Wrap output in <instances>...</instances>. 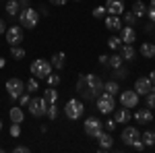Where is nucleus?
<instances>
[{"label":"nucleus","instance_id":"6e6d98bb","mask_svg":"<svg viewBox=\"0 0 155 153\" xmlns=\"http://www.w3.org/2000/svg\"><path fill=\"white\" fill-rule=\"evenodd\" d=\"M77 2H79V0H77Z\"/></svg>","mask_w":155,"mask_h":153},{"label":"nucleus","instance_id":"4be33fe9","mask_svg":"<svg viewBox=\"0 0 155 153\" xmlns=\"http://www.w3.org/2000/svg\"><path fill=\"white\" fill-rule=\"evenodd\" d=\"M120 56H122L124 60H134V56H137V50L132 48V44H122Z\"/></svg>","mask_w":155,"mask_h":153},{"label":"nucleus","instance_id":"39448f33","mask_svg":"<svg viewBox=\"0 0 155 153\" xmlns=\"http://www.w3.org/2000/svg\"><path fill=\"white\" fill-rule=\"evenodd\" d=\"M31 72H33V77L35 79H46L50 72H52V62L44 58H37L31 62Z\"/></svg>","mask_w":155,"mask_h":153},{"label":"nucleus","instance_id":"603ef678","mask_svg":"<svg viewBox=\"0 0 155 153\" xmlns=\"http://www.w3.org/2000/svg\"><path fill=\"white\" fill-rule=\"evenodd\" d=\"M4 66H6V60H4V58H0V68H4Z\"/></svg>","mask_w":155,"mask_h":153},{"label":"nucleus","instance_id":"49530a36","mask_svg":"<svg viewBox=\"0 0 155 153\" xmlns=\"http://www.w3.org/2000/svg\"><path fill=\"white\" fill-rule=\"evenodd\" d=\"M4 31H6V23H4V21H2V19H0V35H2V33H4Z\"/></svg>","mask_w":155,"mask_h":153},{"label":"nucleus","instance_id":"7ed1b4c3","mask_svg":"<svg viewBox=\"0 0 155 153\" xmlns=\"http://www.w3.org/2000/svg\"><path fill=\"white\" fill-rule=\"evenodd\" d=\"M83 112H85L83 101L77 99V97L68 99L66 106H64V116L68 118V120H79V118H83Z\"/></svg>","mask_w":155,"mask_h":153},{"label":"nucleus","instance_id":"5fc2aeb1","mask_svg":"<svg viewBox=\"0 0 155 153\" xmlns=\"http://www.w3.org/2000/svg\"><path fill=\"white\" fill-rule=\"evenodd\" d=\"M153 60H155V56H153Z\"/></svg>","mask_w":155,"mask_h":153},{"label":"nucleus","instance_id":"9d476101","mask_svg":"<svg viewBox=\"0 0 155 153\" xmlns=\"http://www.w3.org/2000/svg\"><path fill=\"white\" fill-rule=\"evenodd\" d=\"M139 97L141 95L137 93L134 89H126V91L120 93V104L124 108H134V106H139Z\"/></svg>","mask_w":155,"mask_h":153},{"label":"nucleus","instance_id":"f704fd0d","mask_svg":"<svg viewBox=\"0 0 155 153\" xmlns=\"http://www.w3.org/2000/svg\"><path fill=\"white\" fill-rule=\"evenodd\" d=\"M19 135H21V124L12 122V126H11V137H15V139H19Z\"/></svg>","mask_w":155,"mask_h":153},{"label":"nucleus","instance_id":"79ce46f5","mask_svg":"<svg viewBox=\"0 0 155 153\" xmlns=\"http://www.w3.org/2000/svg\"><path fill=\"white\" fill-rule=\"evenodd\" d=\"M147 17H149V21H151V23H155V6L149 4V8H147Z\"/></svg>","mask_w":155,"mask_h":153},{"label":"nucleus","instance_id":"473e14b6","mask_svg":"<svg viewBox=\"0 0 155 153\" xmlns=\"http://www.w3.org/2000/svg\"><path fill=\"white\" fill-rule=\"evenodd\" d=\"M122 46V39H120L118 35H112L110 39H107V48H112V50H116V48Z\"/></svg>","mask_w":155,"mask_h":153},{"label":"nucleus","instance_id":"8fccbe9b","mask_svg":"<svg viewBox=\"0 0 155 153\" xmlns=\"http://www.w3.org/2000/svg\"><path fill=\"white\" fill-rule=\"evenodd\" d=\"M17 2H19V4H21L23 8H25V6H29V0H17Z\"/></svg>","mask_w":155,"mask_h":153},{"label":"nucleus","instance_id":"de8ad7c7","mask_svg":"<svg viewBox=\"0 0 155 153\" xmlns=\"http://www.w3.org/2000/svg\"><path fill=\"white\" fill-rule=\"evenodd\" d=\"M149 81L153 83V87H155V71H151V72H149Z\"/></svg>","mask_w":155,"mask_h":153},{"label":"nucleus","instance_id":"f03ea898","mask_svg":"<svg viewBox=\"0 0 155 153\" xmlns=\"http://www.w3.org/2000/svg\"><path fill=\"white\" fill-rule=\"evenodd\" d=\"M19 25L23 27V29H33L37 27V21H39V12L33 8V6H25L19 11Z\"/></svg>","mask_w":155,"mask_h":153},{"label":"nucleus","instance_id":"f3484780","mask_svg":"<svg viewBox=\"0 0 155 153\" xmlns=\"http://www.w3.org/2000/svg\"><path fill=\"white\" fill-rule=\"evenodd\" d=\"M120 39H122V44H134L137 33H134V29H132L130 25H126V27L120 29Z\"/></svg>","mask_w":155,"mask_h":153},{"label":"nucleus","instance_id":"4d7b16f0","mask_svg":"<svg viewBox=\"0 0 155 153\" xmlns=\"http://www.w3.org/2000/svg\"><path fill=\"white\" fill-rule=\"evenodd\" d=\"M153 44H155V42H153Z\"/></svg>","mask_w":155,"mask_h":153},{"label":"nucleus","instance_id":"423d86ee","mask_svg":"<svg viewBox=\"0 0 155 153\" xmlns=\"http://www.w3.org/2000/svg\"><path fill=\"white\" fill-rule=\"evenodd\" d=\"M4 87H6V93H8V97H11V99H19V97L25 93V83L21 81L19 77H12V79H8Z\"/></svg>","mask_w":155,"mask_h":153},{"label":"nucleus","instance_id":"1a4fd4ad","mask_svg":"<svg viewBox=\"0 0 155 153\" xmlns=\"http://www.w3.org/2000/svg\"><path fill=\"white\" fill-rule=\"evenodd\" d=\"M4 35H6V42H8L11 46H19V44L23 42V27H21V25H12V27H6Z\"/></svg>","mask_w":155,"mask_h":153},{"label":"nucleus","instance_id":"aec40b11","mask_svg":"<svg viewBox=\"0 0 155 153\" xmlns=\"http://www.w3.org/2000/svg\"><path fill=\"white\" fill-rule=\"evenodd\" d=\"M132 15L137 17V19H143V17H147V4L145 2H141V0H137L134 4H132Z\"/></svg>","mask_w":155,"mask_h":153},{"label":"nucleus","instance_id":"7c9ffc66","mask_svg":"<svg viewBox=\"0 0 155 153\" xmlns=\"http://www.w3.org/2000/svg\"><path fill=\"white\" fill-rule=\"evenodd\" d=\"M37 89H39V83H37V79H29V81L25 83V91H29V93H35Z\"/></svg>","mask_w":155,"mask_h":153},{"label":"nucleus","instance_id":"a211bd4d","mask_svg":"<svg viewBox=\"0 0 155 153\" xmlns=\"http://www.w3.org/2000/svg\"><path fill=\"white\" fill-rule=\"evenodd\" d=\"M106 27L110 31H120L122 29V19L118 15H107L106 17Z\"/></svg>","mask_w":155,"mask_h":153},{"label":"nucleus","instance_id":"c03bdc74","mask_svg":"<svg viewBox=\"0 0 155 153\" xmlns=\"http://www.w3.org/2000/svg\"><path fill=\"white\" fill-rule=\"evenodd\" d=\"M107 58H110L107 54H99V64H107Z\"/></svg>","mask_w":155,"mask_h":153},{"label":"nucleus","instance_id":"cd10ccee","mask_svg":"<svg viewBox=\"0 0 155 153\" xmlns=\"http://www.w3.org/2000/svg\"><path fill=\"white\" fill-rule=\"evenodd\" d=\"M141 141L145 143V147H151V145H155V132H151V130L143 132V135H141Z\"/></svg>","mask_w":155,"mask_h":153},{"label":"nucleus","instance_id":"6ab92c4d","mask_svg":"<svg viewBox=\"0 0 155 153\" xmlns=\"http://www.w3.org/2000/svg\"><path fill=\"white\" fill-rule=\"evenodd\" d=\"M52 68H56V71H62L64 66H66V54L64 52H56L54 56H52Z\"/></svg>","mask_w":155,"mask_h":153},{"label":"nucleus","instance_id":"a18cd8bd","mask_svg":"<svg viewBox=\"0 0 155 153\" xmlns=\"http://www.w3.org/2000/svg\"><path fill=\"white\" fill-rule=\"evenodd\" d=\"M50 2H52L54 6H64V4H66V0H50Z\"/></svg>","mask_w":155,"mask_h":153},{"label":"nucleus","instance_id":"e433bc0d","mask_svg":"<svg viewBox=\"0 0 155 153\" xmlns=\"http://www.w3.org/2000/svg\"><path fill=\"white\" fill-rule=\"evenodd\" d=\"M104 15H106V6H97V8H93V17H95V19H104Z\"/></svg>","mask_w":155,"mask_h":153},{"label":"nucleus","instance_id":"20e7f679","mask_svg":"<svg viewBox=\"0 0 155 153\" xmlns=\"http://www.w3.org/2000/svg\"><path fill=\"white\" fill-rule=\"evenodd\" d=\"M95 106L99 110V114H112L114 110H116V101H114V95L106 93V91H101V93L95 97Z\"/></svg>","mask_w":155,"mask_h":153},{"label":"nucleus","instance_id":"58836bf2","mask_svg":"<svg viewBox=\"0 0 155 153\" xmlns=\"http://www.w3.org/2000/svg\"><path fill=\"white\" fill-rule=\"evenodd\" d=\"M145 97H147V108H155V91L147 93Z\"/></svg>","mask_w":155,"mask_h":153},{"label":"nucleus","instance_id":"6e6552de","mask_svg":"<svg viewBox=\"0 0 155 153\" xmlns=\"http://www.w3.org/2000/svg\"><path fill=\"white\" fill-rule=\"evenodd\" d=\"M83 128H85V135H87V137H97V135L104 130V122L95 116H89L83 122Z\"/></svg>","mask_w":155,"mask_h":153},{"label":"nucleus","instance_id":"a19ab883","mask_svg":"<svg viewBox=\"0 0 155 153\" xmlns=\"http://www.w3.org/2000/svg\"><path fill=\"white\" fill-rule=\"evenodd\" d=\"M130 147H132V149H137V151H143V149H145V143L141 141V139H137V141L132 143Z\"/></svg>","mask_w":155,"mask_h":153},{"label":"nucleus","instance_id":"37998d69","mask_svg":"<svg viewBox=\"0 0 155 153\" xmlns=\"http://www.w3.org/2000/svg\"><path fill=\"white\" fill-rule=\"evenodd\" d=\"M15 153H29V147H25V145H17V147H15Z\"/></svg>","mask_w":155,"mask_h":153},{"label":"nucleus","instance_id":"9b49d317","mask_svg":"<svg viewBox=\"0 0 155 153\" xmlns=\"http://www.w3.org/2000/svg\"><path fill=\"white\" fill-rule=\"evenodd\" d=\"M134 91L139 95H147V93H151V91H155V87H153V83L149 81V77H139L134 81Z\"/></svg>","mask_w":155,"mask_h":153},{"label":"nucleus","instance_id":"c9c22d12","mask_svg":"<svg viewBox=\"0 0 155 153\" xmlns=\"http://www.w3.org/2000/svg\"><path fill=\"white\" fill-rule=\"evenodd\" d=\"M29 101H31V95H29V91H25V93L19 97V104H21V106H29Z\"/></svg>","mask_w":155,"mask_h":153},{"label":"nucleus","instance_id":"c85d7f7f","mask_svg":"<svg viewBox=\"0 0 155 153\" xmlns=\"http://www.w3.org/2000/svg\"><path fill=\"white\" fill-rule=\"evenodd\" d=\"M46 81H48L50 87H58L60 83H62V79H60V75H56V72H50L48 77H46Z\"/></svg>","mask_w":155,"mask_h":153},{"label":"nucleus","instance_id":"2eb2a0df","mask_svg":"<svg viewBox=\"0 0 155 153\" xmlns=\"http://www.w3.org/2000/svg\"><path fill=\"white\" fill-rule=\"evenodd\" d=\"M134 120H137L139 124H149V122L153 120L151 108H141V110H137V112H134Z\"/></svg>","mask_w":155,"mask_h":153},{"label":"nucleus","instance_id":"bb28decb","mask_svg":"<svg viewBox=\"0 0 155 153\" xmlns=\"http://www.w3.org/2000/svg\"><path fill=\"white\" fill-rule=\"evenodd\" d=\"M122 62H124V58H122L120 54H114V56H110V58H107V66H110V68H120V66H122Z\"/></svg>","mask_w":155,"mask_h":153},{"label":"nucleus","instance_id":"5701e85b","mask_svg":"<svg viewBox=\"0 0 155 153\" xmlns=\"http://www.w3.org/2000/svg\"><path fill=\"white\" fill-rule=\"evenodd\" d=\"M4 11L8 17H17L19 11H21V4L17 2V0H6V6H4Z\"/></svg>","mask_w":155,"mask_h":153},{"label":"nucleus","instance_id":"2f4dec72","mask_svg":"<svg viewBox=\"0 0 155 153\" xmlns=\"http://www.w3.org/2000/svg\"><path fill=\"white\" fill-rule=\"evenodd\" d=\"M139 19L132 15V11H128V12H124V21L122 23H126V25H130V27H134V23H137Z\"/></svg>","mask_w":155,"mask_h":153},{"label":"nucleus","instance_id":"f257e3e1","mask_svg":"<svg viewBox=\"0 0 155 153\" xmlns=\"http://www.w3.org/2000/svg\"><path fill=\"white\" fill-rule=\"evenodd\" d=\"M104 91V81L97 75H85V87H83V97L85 99H93Z\"/></svg>","mask_w":155,"mask_h":153},{"label":"nucleus","instance_id":"4468645a","mask_svg":"<svg viewBox=\"0 0 155 153\" xmlns=\"http://www.w3.org/2000/svg\"><path fill=\"white\" fill-rule=\"evenodd\" d=\"M106 12L120 17L124 12V0H106Z\"/></svg>","mask_w":155,"mask_h":153},{"label":"nucleus","instance_id":"b1692460","mask_svg":"<svg viewBox=\"0 0 155 153\" xmlns=\"http://www.w3.org/2000/svg\"><path fill=\"white\" fill-rule=\"evenodd\" d=\"M141 56H145V58H153L155 56V44H151V42L141 44Z\"/></svg>","mask_w":155,"mask_h":153},{"label":"nucleus","instance_id":"c756f323","mask_svg":"<svg viewBox=\"0 0 155 153\" xmlns=\"http://www.w3.org/2000/svg\"><path fill=\"white\" fill-rule=\"evenodd\" d=\"M11 56L15 60H23L25 58V50H23V48H19V46H11Z\"/></svg>","mask_w":155,"mask_h":153},{"label":"nucleus","instance_id":"a878e982","mask_svg":"<svg viewBox=\"0 0 155 153\" xmlns=\"http://www.w3.org/2000/svg\"><path fill=\"white\" fill-rule=\"evenodd\" d=\"M104 91L116 97V93H118V91H120V85H118V83H116V81H107V83H104Z\"/></svg>","mask_w":155,"mask_h":153},{"label":"nucleus","instance_id":"393cba45","mask_svg":"<svg viewBox=\"0 0 155 153\" xmlns=\"http://www.w3.org/2000/svg\"><path fill=\"white\" fill-rule=\"evenodd\" d=\"M44 97H46L48 104H56V101H58V91H56V87H50L48 85V89L44 91Z\"/></svg>","mask_w":155,"mask_h":153},{"label":"nucleus","instance_id":"ddd939ff","mask_svg":"<svg viewBox=\"0 0 155 153\" xmlns=\"http://www.w3.org/2000/svg\"><path fill=\"white\" fill-rule=\"evenodd\" d=\"M95 139L99 141V151H110V149H112V145H114V139H112L110 130H107V132H106V130H101Z\"/></svg>","mask_w":155,"mask_h":153},{"label":"nucleus","instance_id":"412c9836","mask_svg":"<svg viewBox=\"0 0 155 153\" xmlns=\"http://www.w3.org/2000/svg\"><path fill=\"white\" fill-rule=\"evenodd\" d=\"M8 116H11V122H17V124H21L25 120V114L19 106H12L11 110H8Z\"/></svg>","mask_w":155,"mask_h":153},{"label":"nucleus","instance_id":"72a5a7b5","mask_svg":"<svg viewBox=\"0 0 155 153\" xmlns=\"http://www.w3.org/2000/svg\"><path fill=\"white\" fill-rule=\"evenodd\" d=\"M46 116L50 118V120H56L58 118V108H56V104H48V114Z\"/></svg>","mask_w":155,"mask_h":153},{"label":"nucleus","instance_id":"dca6fc26","mask_svg":"<svg viewBox=\"0 0 155 153\" xmlns=\"http://www.w3.org/2000/svg\"><path fill=\"white\" fill-rule=\"evenodd\" d=\"M114 120H116V124H126V122H130L132 120V114H130V108H120V110H116V116H114Z\"/></svg>","mask_w":155,"mask_h":153},{"label":"nucleus","instance_id":"864d4df0","mask_svg":"<svg viewBox=\"0 0 155 153\" xmlns=\"http://www.w3.org/2000/svg\"><path fill=\"white\" fill-rule=\"evenodd\" d=\"M0 130H2V120H0Z\"/></svg>","mask_w":155,"mask_h":153},{"label":"nucleus","instance_id":"3c124183","mask_svg":"<svg viewBox=\"0 0 155 153\" xmlns=\"http://www.w3.org/2000/svg\"><path fill=\"white\" fill-rule=\"evenodd\" d=\"M37 12H39V15H48V8H46V6H39V11H37Z\"/></svg>","mask_w":155,"mask_h":153},{"label":"nucleus","instance_id":"0eeeda50","mask_svg":"<svg viewBox=\"0 0 155 153\" xmlns=\"http://www.w3.org/2000/svg\"><path fill=\"white\" fill-rule=\"evenodd\" d=\"M29 112H31V116L35 118H44L48 114V101H46V97H31V101H29Z\"/></svg>","mask_w":155,"mask_h":153},{"label":"nucleus","instance_id":"ea45409f","mask_svg":"<svg viewBox=\"0 0 155 153\" xmlns=\"http://www.w3.org/2000/svg\"><path fill=\"white\" fill-rule=\"evenodd\" d=\"M104 126H106V128L112 132V130L116 128V120H114V118H110V120H104Z\"/></svg>","mask_w":155,"mask_h":153},{"label":"nucleus","instance_id":"4c0bfd02","mask_svg":"<svg viewBox=\"0 0 155 153\" xmlns=\"http://www.w3.org/2000/svg\"><path fill=\"white\" fill-rule=\"evenodd\" d=\"M114 75H116L118 79H126V75H128V71H126L124 66H120V68H114Z\"/></svg>","mask_w":155,"mask_h":153},{"label":"nucleus","instance_id":"09e8293b","mask_svg":"<svg viewBox=\"0 0 155 153\" xmlns=\"http://www.w3.org/2000/svg\"><path fill=\"white\" fill-rule=\"evenodd\" d=\"M153 25H155V23H149V25H145V31H147V33H149V31H153Z\"/></svg>","mask_w":155,"mask_h":153},{"label":"nucleus","instance_id":"f8f14e48","mask_svg":"<svg viewBox=\"0 0 155 153\" xmlns=\"http://www.w3.org/2000/svg\"><path fill=\"white\" fill-rule=\"evenodd\" d=\"M120 139H122V143H124V145H128V147H130L137 139H141V132H139V128H134V126H126V128L122 130Z\"/></svg>","mask_w":155,"mask_h":153}]
</instances>
